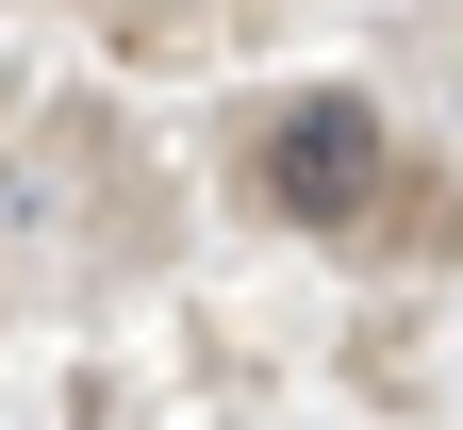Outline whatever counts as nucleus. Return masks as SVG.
<instances>
[{
  "instance_id": "1",
  "label": "nucleus",
  "mask_w": 463,
  "mask_h": 430,
  "mask_svg": "<svg viewBox=\"0 0 463 430\" xmlns=\"http://www.w3.org/2000/svg\"><path fill=\"white\" fill-rule=\"evenodd\" d=\"M265 215H298V232H364L381 215V182H397V133H381V100L364 83H298L265 116Z\"/></svg>"
}]
</instances>
